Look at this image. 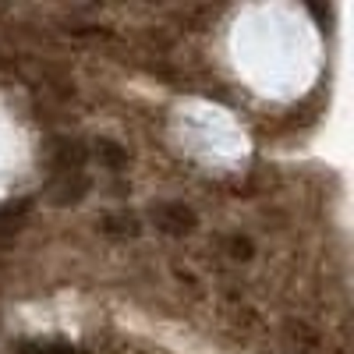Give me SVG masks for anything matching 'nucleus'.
Returning <instances> with one entry per match:
<instances>
[{"mask_svg": "<svg viewBox=\"0 0 354 354\" xmlns=\"http://www.w3.org/2000/svg\"><path fill=\"white\" fill-rule=\"evenodd\" d=\"M149 216L163 234H170V238H185V234H192L198 227L195 209H188L185 202H160V205H153Z\"/></svg>", "mask_w": 354, "mask_h": 354, "instance_id": "1", "label": "nucleus"}, {"mask_svg": "<svg viewBox=\"0 0 354 354\" xmlns=\"http://www.w3.org/2000/svg\"><path fill=\"white\" fill-rule=\"evenodd\" d=\"M15 354H85V351H78L64 340H21L15 347Z\"/></svg>", "mask_w": 354, "mask_h": 354, "instance_id": "2", "label": "nucleus"}, {"mask_svg": "<svg viewBox=\"0 0 354 354\" xmlns=\"http://www.w3.org/2000/svg\"><path fill=\"white\" fill-rule=\"evenodd\" d=\"M96 156H100L106 167H124V163H128V153H124L113 138H100V142H96Z\"/></svg>", "mask_w": 354, "mask_h": 354, "instance_id": "3", "label": "nucleus"}, {"mask_svg": "<svg viewBox=\"0 0 354 354\" xmlns=\"http://www.w3.org/2000/svg\"><path fill=\"white\" fill-rule=\"evenodd\" d=\"M106 234H128V238H135L138 234V220L135 216H106Z\"/></svg>", "mask_w": 354, "mask_h": 354, "instance_id": "4", "label": "nucleus"}]
</instances>
